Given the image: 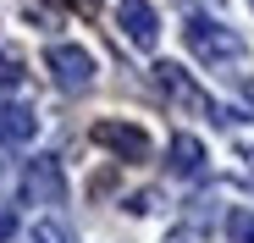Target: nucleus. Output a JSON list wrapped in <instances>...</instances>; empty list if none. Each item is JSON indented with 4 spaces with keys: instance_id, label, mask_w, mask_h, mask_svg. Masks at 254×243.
I'll use <instances>...</instances> for the list:
<instances>
[{
    "instance_id": "obj_10",
    "label": "nucleus",
    "mask_w": 254,
    "mask_h": 243,
    "mask_svg": "<svg viewBox=\"0 0 254 243\" xmlns=\"http://www.w3.org/2000/svg\"><path fill=\"white\" fill-rule=\"evenodd\" d=\"M28 243H77V238H72L61 221H39V227L28 232Z\"/></svg>"
},
{
    "instance_id": "obj_12",
    "label": "nucleus",
    "mask_w": 254,
    "mask_h": 243,
    "mask_svg": "<svg viewBox=\"0 0 254 243\" xmlns=\"http://www.w3.org/2000/svg\"><path fill=\"white\" fill-rule=\"evenodd\" d=\"M6 238H17V210L0 205V243H6Z\"/></svg>"
},
{
    "instance_id": "obj_1",
    "label": "nucleus",
    "mask_w": 254,
    "mask_h": 243,
    "mask_svg": "<svg viewBox=\"0 0 254 243\" xmlns=\"http://www.w3.org/2000/svg\"><path fill=\"white\" fill-rule=\"evenodd\" d=\"M183 39H188V50H193L199 61H210V66H238V61H243V39H238L232 28H221L216 17H188Z\"/></svg>"
},
{
    "instance_id": "obj_4",
    "label": "nucleus",
    "mask_w": 254,
    "mask_h": 243,
    "mask_svg": "<svg viewBox=\"0 0 254 243\" xmlns=\"http://www.w3.org/2000/svg\"><path fill=\"white\" fill-rule=\"evenodd\" d=\"M89 138H94L100 149H111L116 160H149V133L133 127V122L105 116V122H94V127H89Z\"/></svg>"
},
{
    "instance_id": "obj_5",
    "label": "nucleus",
    "mask_w": 254,
    "mask_h": 243,
    "mask_svg": "<svg viewBox=\"0 0 254 243\" xmlns=\"http://www.w3.org/2000/svg\"><path fill=\"white\" fill-rule=\"evenodd\" d=\"M22 199H28V205H61V199H66V172H61L56 155L28 160V172H22Z\"/></svg>"
},
{
    "instance_id": "obj_6",
    "label": "nucleus",
    "mask_w": 254,
    "mask_h": 243,
    "mask_svg": "<svg viewBox=\"0 0 254 243\" xmlns=\"http://www.w3.org/2000/svg\"><path fill=\"white\" fill-rule=\"evenodd\" d=\"M116 22H122V33L133 39L138 50H155V39H160V17H155V6H149V0H122Z\"/></svg>"
},
{
    "instance_id": "obj_3",
    "label": "nucleus",
    "mask_w": 254,
    "mask_h": 243,
    "mask_svg": "<svg viewBox=\"0 0 254 243\" xmlns=\"http://www.w3.org/2000/svg\"><path fill=\"white\" fill-rule=\"evenodd\" d=\"M45 66L56 77V89H66V94H83V89L94 83V56L83 50V45H50L45 50Z\"/></svg>"
},
{
    "instance_id": "obj_8",
    "label": "nucleus",
    "mask_w": 254,
    "mask_h": 243,
    "mask_svg": "<svg viewBox=\"0 0 254 243\" xmlns=\"http://www.w3.org/2000/svg\"><path fill=\"white\" fill-rule=\"evenodd\" d=\"M172 172H177V177H199V172H204V144H199L193 133H177V138H172Z\"/></svg>"
},
{
    "instance_id": "obj_11",
    "label": "nucleus",
    "mask_w": 254,
    "mask_h": 243,
    "mask_svg": "<svg viewBox=\"0 0 254 243\" xmlns=\"http://www.w3.org/2000/svg\"><path fill=\"white\" fill-rule=\"evenodd\" d=\"M17 77H22V61L0 50V83H17Z\"/></svg>"
},
{
    "instance_id": "obj_2",
    "label": "nucleus",
    "mask_w": 254,
    "mask_h": 243,
    "mask_svg": "<svg viewBox=\"0 0 254 243\" xmlns=\"http://www.w3.org/2000/svg\"><path fill=\"white\" fill-rule=\"evenodd\" d=\"M155 83H160V94H166V100L183 105L188 116H210V122H216V105H210V94L193 83V77H188L177 61H155Z\"/></svg>"
},
{
    "instance_id": "obj_13",
    "label": "nucleus",
    "mask_w": 254,
    "mask_h": 243,
    "mask_svg": "<svg viewBox=\"0 0 254 243\" xmlns=\"http://www.w3.org/2000/svg\"><path fill=\"white\" fill-rule=\"evenodd\" d=\"M243 160H249V172H254V149H243Z\"/></svg>"
},
{
    "instance_id": "obj_9",
    "label": "nucleus",
    "mask_w": 254,
    "mask_h": 243,
    "mask_svg": "<svg viewBox=\"0 0 254 243\" xmlns=\"http://www.w3.org/2000/svg\"><path fill=\"white\" fill-rule=\"evenodd\" d=\"M227 238L232 243H254V210H227Z\"/></svg>"
},
{
    "instance_id": "obj_7",
    "label": "nucleus",
    "mask_w": 254,
    "mask_h": 243,
    "mask_svg": "<svg viewBox=\"0 0 254 243\" xmlns=\"http://www.w3.org/2000/svg\"><path fill=\"white\" fill-rule=\"evenodd\" d=\"M33 133H39L33 105H22V100H0V144H33Z\"/></svg>"
}]
</instances>
